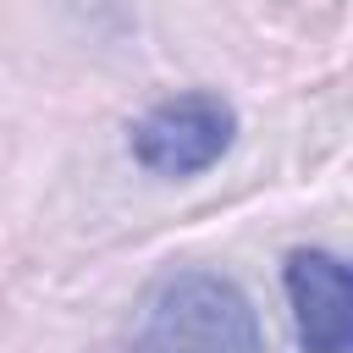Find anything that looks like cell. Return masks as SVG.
<instances>
[{
  "mask_svg": "<svg viewBox=\"0 0 353 353\" xmlns=\"http://www.w3.org/2000/svg\"><path fill=\"white\" fill-rule=\"evenodd\" d=\"M132 353H265V331L237 281L215 270H176L154 287Z\"/></svg>",
  "mask_w": 353,
  "mask_h": 353,
  "instance_id": "obj_1",
  "label": "cell"
},
{
  "mask_svg": "<svg viewBox=\"0 0 353 353\" xmlns=\"http://www.w3.org/2000/svg\"><path fill=\"white\" fill-rule=\"evenodd\" d=\"M237 138V110L221 99V94H204V88H188V94H171L160 99L154 110H143L132 121V160L149 171V176H199L210 171Z\"/></svg>",
  "mask_w": 353,
  "mask_h": 353,
  "instance_id": "obj_2",
  "label": "cell"
},
{
  "mask_svg": "<svg viewBox=\"0 0 353 353\" xmlns=\"http://www.w3.org/2000/svg\"><path fill=\"white\" fill-rule=\"evenodd\" d=\"M298 353H353V276L331 248H292L281 265Z\"/></svg>",
  "mask_w": 353,
  "mask_h": 353,
  "instance_id": "obj_3",
  "label": "cell"
}]
</instances>
